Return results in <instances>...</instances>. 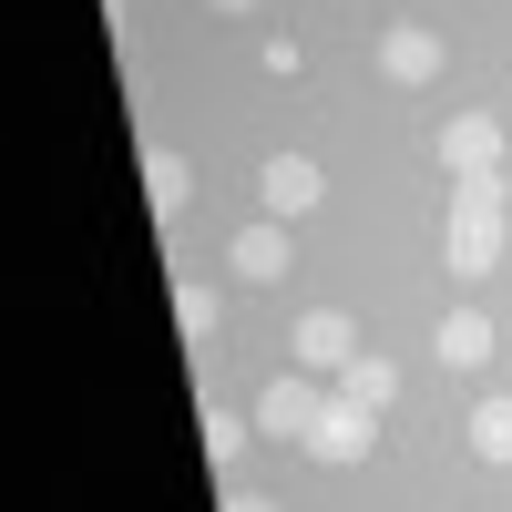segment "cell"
Here are the masks:
<instances>
[{"label": "cell", "instance_id": "obj_1", "mask_svg": "<svg viewBox=\"0 0 512 512\" xmlns=\"http://www.w3.org/2000/svg\"><path fill=\"white\" fill-rule=\"evenodd\" d=\"M502 175H461L451 185V226H441V267L451 277H492L502 267Z\"/></svg>", "mask_w": 512, "mask_h": 512}, {"label": "cell", "instance_id": "obj_2", "mask_svg": "<svg viewBox=\"0 0 512 512\" xmlns=\"http://www.w3.org/2000/svg\"><path fill=\"white\" fill-rule=\"evenodd\" d=\"M318 410H328L318 369H277V379H267V400H256L246 420H256L267 441H308V431H318Z\"/></svg>", "mask_w": 512, "mask_h": 512}, {"label": "cell", "instance_id": "obj_3", "mask_svg": "<svg viewBox=\"0 0 512 512\" xmlns=\"http://www.w3.org/2000/svg\"><path fill=\"white\" fill-rule=\"evenodd\" d=\"M297 451H308V461H328V472H349V461H369V451H379V410H359L349 390H338V400L318 410V431L297 441Z\"/></svg>", "mask_w": 512, "mask_h": 512}, {"label": "cell", "instance_id": "obj_4", "mask_svg": "<svg viewBox=\"0 0 512 512\" xmlns=\"http://www.w3.org/2000/svg\"><path fill=\"white\" fill-rule=\"evenodd\" d=\"M256 195H267V216L287 226V216H308V205L328 195V175H318L308 154H267V175H256Z\"/></svg>", "mask_w": 512, "mask_h": 512}, {"label": "cell", "instance_id": "obj_5", "mask_svg": "<svg viewBox=\"0 0 512 512\" xmlns=\"http://www.w3.org/2000/svg\"><path fill=\"white\" fill-rule=\"evenodd\" d=\"M441 164H451V175H492V164H502V123L492 113H451L441 123Z\"/></svg>", "mask_w": 512, "mask_h": 512}, {"label": "cell", "instance_id": "obj_6", "mask_svg": "<svg viewBox=\"0 0 512 512\" xmlns=\"http://www.w3.org/2000/svg\"><path fill=\"white\" fill-rule=\"evenodd\" d=\"M359 359V328L338 318V308H308L297 318V369H349Z\"/></svg>", "mask_w": 512, "mask_h": 512}, {"label": "cell", "instance_id": "obj_7", "mask_svg": "<svg viewBox=\"0 0 512 512\" xmlns=\"http://www.w3.org/2000/svg\"><path fill=\"white\" fill-rule=\"evenodd\" d=\"M379 72L390 82H441V31H420V21L379 31Z\"/></svg>", "mask_w": 512, "mask_h": 512}, {"label": "cell", "instance_id": "obj_8", "mask_svg": "<svg viewBox=\"0 0 512 512\" xmlns=\"http://www.w3.org/2000/svg\"><path fill=\"white\" fill-rule=\"evenodd\" d=\"M287 267H297V246H287V226H246V236H236V277H246V287H277Z\"/></svg>", "mask_w": 512, "mask_h": 512}, {"label": "cell", "instance_id": "obj_9", "mask_svg": "<svg viewBox=\"0 0 512 512\" xmlns=\"http://www.w3.org/2000/svg\"><path fill=\"white\" fill-rule=\"evenodd\" d=\"M431 349H441V369H482V359H492V318H482V308H451Z\"/></svg>", "mask_w": 512, "mask_h": 512}, {"label": "cell", "instance_id": "obj_10", "mask_svg": "<svg viewBox=\"0 0 512 512\" xmlns=\"http://www.w3.org/2000/svg\"><path fill=\"white\" fill-rule=\"evenodd\" d=\"M144 195H154V216H185L195 205V164L185 154H144Z\"/></svg>", "mask_w": 512, "mask_h": 512}, {"label": "cell", "instance_id": "obj_11", "mask_svg": "<svg viewBox=\"0 0 512 512\" xmlns=\"http://www.w3.org/2000/svg\"><path fill=\"white\" fill-rule=\"evenodd\" d=\"M338 390H349L359 410H390V400H400V369H390V359H369V349H359L349 369H338Z\"/></svg>", "mask_w": 512, "mask_h": 512}, {"label": "cell", "instance_id": "obj_12", "mask_svg": "<svg viewBox=\"0 0 512 512\" xmlns=\"http://www.w3.org/2000/svg\"><path fill=\"white\" fill-rule=\"evenodd\" d=\"M472 451L482 461H512V400H482L472 410Z\"/></svg>", "mask_w": 512, "mask_h": 512}, {"label": "cell", "instance_id": "obj_13", "mask_svg": "<svg viewBox=\"0 0 512 512\" xmlns=\"http://www.w3.org/2000/svg\"><path fill=\"white\" fill-rule=\"evenodd\" d=\"M246 431H256V420H236V410H205V451H216V472H236V461H246Z\"/></svg>", "mask_w": 512, "mask_h": 512}, {"label": "cell", "instance_id": "obj_14", "mask_svg": "<svg viewBox=\"0 0 512 512\" xmlns=\"http://www.w3.org/2000/svg\"><path fill=\"white\" fill-rule=\"evenodd\" d=\"M216 318H226V308H216V287H195V277H185V287H175V328H185V338H216Z\"/></svg>", "mask_w": 512, "mask_h": 512}, {"label": "cell", "instance_id": "obj_15", "mask_svg": "<svg viewBox=\"0 0 512 512\" xmlns=\"http://www.w3.org/2000/svg\"><path fill=\"white\" fill-rule=\"evenodd\" d=\"M226 512H277V502L267 492H226Z\"/></svg>", "mask_w": 512, "mask_h": 512}, {"label": "cell", "instance_id": "obj_16", "mask_svg": "<svg viewBox=\"0 0 512 512\" xmlns=\"http://www.w3.org/2000/svg\"><path fill=\"white\" fill-rule=\"evenodd\" d=\"M205 11H256V0H205Z\"/></svg>", "mask_w": 512, "mask_h": 512}]
</instances>
